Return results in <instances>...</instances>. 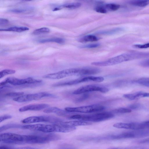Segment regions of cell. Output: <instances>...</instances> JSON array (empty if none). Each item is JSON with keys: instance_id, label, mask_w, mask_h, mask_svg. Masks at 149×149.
Returning a JSON list of instances; mask_svg holds the SVG:
<instances>
[{"instance_id": "cell-1", "label": "cell", "mask_w": 149, "mask_h": 149, "mask_svg": "<svg viewBox=\"0 0 149 149\" xmlns=\"http://www.w3.org/2000/svg\"><path fill=\"white\" fill-rule=\"evenodd\" d=\"M25 128L27 130L47 133L53 132H67L76 129V127L74 126L54 124L49 125L38 124L26 125Z\"/></svg>"}, {"instance_id": "cell-2", "label": "cell", "mask_w": 149, "mask_h": 149, "mask_svg": "<svg viewBox=\"0 0 149 149\" xmlns=\"http://www.w3.org/2000/svg\"><path fill=\"white\" fill-rule=\"evenodd\" d=\"M138 54L137 52H132L120 55L104 61L93 62L91 64L99 66L112 65L123 62L138 59Z\"/></svg>"}, {"instance_id": "cell-3", "label": "cell", "mask_w": 149, "mask_h": 149, "mask_svg": "<svg viewBox=\"0 0 149 149\" xmlns=\"http://www.w3.org/2000/svg\"><path fill=\"white\" fill-rule=\"evenodd\" d=\"M60 139L58 135L52 133L41 135H24V143L29 144H43L50 141Z\"/></svg>"}, {"instance_id": "cell-4", "label": "cell", "mask_w": 149, "mask_h": 149, "mask_svg": "<svg viewBox=\"0 0 149 149\" xmlns=\"http://www.w3.org/2000/svg\"><path fill=\"white\" fill-rule=\"evenodd\" d=\"M114 116L113 114L111 112H103L88 115H74L70 116L69 118L90 122H96L111 119Z\"/></svg>"}, {"instance_id": "cell-5", "label": "cell", "mask_w": 149, "mask_h": 149, "mask_svg": "<svg viewBox=\"0 0 149 149\" xmlns=\"http://www.w3.org/2000/svg\"><path fill=\"white\" fill-rule=\"evenodd\" d=\"M81 68H72L44 75L43 77L51 79H58L73 75L81 76Z\"/></svg>"}, {"instance_id": "cell-6", "label": "cell", "mask_w": 149, "mask_h": 149, "mask_svg": "<svg viewBox=\"0 0 149 149\" xmlns=\"http://www.w3.org/2000/svg\"><path fill=\"white\" fill-rule=\"evenodd\" d=\"M22 122L24 123L46 122L54 124H59L63 121L61 119L56 117L46 116H30L25 118Z\"/></svg>"}, {"instance_id": "cell-7", "label": "cell", "mask_w": 149, "mask_h": 149, "mask_svg": "<svg viewBox=\"0 0 149 149\" xmlns=\"http://www.w3.org/2000/svg\"><path fill=\"white\" fill-rule=\"evenodd\" d=\"M41 80L36 79L31 77L24 79H19L14 77L7 78L4 81L0 83V86H6L9 84L14 86H19L26 84H31L40 83Z\"/></svg>"}, {"instance_id": "cell-8", "label": "cell", "mask_w": 149, "mask_h": 149, "mask_svg": "<svg viewBox=\"0 0 149 149\" xmlns=\"http://www.w3.org/2000/svg\"><path fill=\"white\" fill-rule=\"evenodd\" d=\"M55 97V95L46 92H41L36 93L22 95L13 99V100L19 102H23L40 99L45 97Z\"/></svg>"}, {"instance_id": "cell-9", "label": "cell", "mask_w": 149, "mask_h": 149, "mask_svg": "<svg viewBox=\"0 0 149 149\" xmlns=\"http://www.w3.org/2000/svg\"><path fill=\"white\" fill-rule=\"evenodd\" d=\"M0 142L3 143L12 144H23L24 135L12 133H6L0 135Z\"/></svg>"}, {"instance_id": "cell-10", "label": "cell", "mask_w": 149, "mask_h": 149, "mask_svg": "<svg viewBox=\"0 0 149 149\" xmlns=\"http://www.w3.org/2000/svg\"><path fill=\"white\" fill-rule=\"evenodd\" d=\"M105 107L101 105L93 104L74 107H66V111L71 112H78L82 113H91L100 111L105 109Z\"/></svg>"}, {"instance_id": "cell-11", "label": "cell", "mask_w": 149, "mask_h": 149, "mask_svg": "<svg viewBox=\"0 0 149 149\" xmlns=\"http://www.w3.org/2000/svg\"><path fill=\"white\" fill-rule=\"evenodd\" d=\"M104 78L102 77L90 76L79 78L73 80L63 82H58L56 84L57 86H70L84 82L93 81L100 82L104 80Z\"/></svg>"}, {"instance_id": "cell-12", "label": "cell", "mask_w": 149, "mask_h": 149, "mask_svg": "<svg viewBox=\"0 0 149 149\" xmlns=\"http://www.w3.org/2000/svg\"><path fill=\"white\" fill-rule=\"evenodd\" d=\"M109 89L104 87L93 85H89L80 87L74 91L73 94L75 95L86 93L93 91H99L106 93L109 91Z\"/></svg>"}, {"instance_id": "cell-13", "label": "cell", "mask_w": 149, "mask_h": 149, "mask_svg": "<svg viewBox=\"0 0 149 149\" xmlns=\"http://www.w3.org/2000/svg\"><path fill=\"white\" fill-rule=\"evenodd\" d=\"M113 126L115 127L118 128L131 129L136 130H141L143 127L142 123H118L114 124Z\"/></svg>"}, {"instance_id": "cell-14", "label": "cell", "mask_w": 149, "mask_h": 149, "mask_svg": "<svg viewBox=\"0 0 149 149\" xmlns=\"http://www.w3.org/2000/svg\"><path fill=\"white\" fill-rule=\"evenodd\" d=\"M49 105L46 104H40L25 106L20 108L19 111L21 112L28 111H39L48 108Z\"/></svg>"}, {"instance_id": "cell-15", "label": "cell", "mask_w": 149, "mask_h": 149, "mask_svg": "<svg viewBox=\"0 0 149 149\" xmlns=\"http://www.w3.org/2000/svg\"><path fill=\"white\" fill-rule=\"evenodd\" d=\"M137 137L136 131L124 132L115 135H112L109 138L112 139H124Z\"/></svg>"}, {"instance_id": "cell-16", "label": "cell", "mask_w": 149, "mask_h": 149, "mask_svg": "<svg viewBox=\"0 0 149 149\" xmlns=\"http://www.w3.org/2000/svg\"><path fill=\"white\" fill-rule=\"evenodd\" d=\"M123 96L128 99L133 100L140 98L149 97V93L140 91L134 93L125 94Z\"/></svg>"}, {"instance_id": "cell-17", "label": "cell", "mask_w": 149, "mask_h": 149, "mask_svg": "<svg viewBox=\"0 0 149 149\" xmlns=\"http://www.w3.org/2000/svg\"><path fill=\"white\" fill-rule=\"evenodd\" d=\"M43 112L46 113H54L58 116H67L70 113L56 107L48 108L44 110Z\"/></svg>"}, {"instance_id": "cell-18", "label": "cell", "mask_w": 149, "mask_h": 149, "mask_svg": "<svg viewBox=\"0 0 149 149\" xmlns=\"http://www.w3.org/2000/svg\"><path fill=\"white\" fill-rule=\"evenodd\" d=\"M60 124L68 126H74L81 125H88L92 124L90 122L80 120L63 122L60 123Z\"/></svg>"}, {"instance_id": "cell-19", "label": "cell", "mask_w": 149, "mask_h": 149, "mask_svg": "<svg viewBox=\"0 0 149 149\" xmlns=\"http://www.w3.org/2000/svg\"><path fill=\"white\" fill-rule=\"evenodd\" d=\"M38 42L44 43L48 42H55L59 44H63L65 42V40L61 38H55L40 39L38 40Z\"/></svg>"}, {"instance_id": "cell-20", "label": "cell", "mask_w": 149, "mask_h": 149, "mask_svg": "<svg viewBox=\"0 0 149 149\" xmlns=\"http://www.w3.org/2000/svg\"><path fill=\"white\" fill-rule=\"evenodd\" d=\"M29 29V28L26 27L14 26L5 29H1L0 31L21 32L28 31Z\"/></svg>"}, {"instance_id": "cell-21", "label": "cell", "mask_w": 149, "mask_h": 149, "mask_svg": "<svg viewBox=\"0 0 149 149\" xmlns=\"http://www.w3.org/2000/svg\"><path fill=\"white\" fill-rule=\"evenodd\" d=\"M99 38L95 36L89 35L85 36L79 40V41L81 42L85 43L88 42H92L97 41Z\"/></svg>"}, {"instance_id": "cell-22", "label": "cell", "mask_w": 149, "mask_h": 149, "mask_svg": "<svg viewBox=\"0 0 149 149\" xmlns=\"http://www.w3.org/2000/svg\"><path fill=\"white\" fill-rule=\"evenodd\" d=\"M132 5L140 7H144L149 4V0H132L129 2Z\"/></svg>"}, {"instance_id": "cell-23", "label": "cell", "mask_w": 149, "mask_h": 149, "mask_svg": "<svg viewBox=\"0 0 149 149\" xmlns=\"http://www.w3.org/2000/svg\"><path fill=\"white\" fill-rule=\"evenodd\" d=\"M22 125L16 124H8L3 125L0 128V132L10 128H22Z\"/></svg>"}, {"instance_id": "cell-24", "label": "cell", "mask_w": 149, "mask_h": 149, "mask_svg": "<svg viewBox=\"0 0 149 149\" xmlns=\"http://www.w3.org/2000/svg\"><path fill=\"white\" fill-rule=\"evenodd\" d=\"M122 30V29L118 28L110 30L100 32H99L98 33L103 35H111L116 33Z\"/></svg>"}, {"instance_id": "cell-25", "label": "cell", "mask_w": 149, "mask_h": 149, "mask_svg": "<svg viewBox=\"0 0 149 149\" xmlns=\"http://www.w3.org/2000/svg\"><path fill=\"white\" fill-rule=\"evenodd\" d=\"M50 30L48 28L44 27L37 29L33 32L32 34L34 35H39L43 33H48Z\"/></svg>"}, {"instance_id": "cell-26", "label": "cell", "mask_w": 149, "mask_h": 149, "mask_svg": "<svg viewBox=\"0 0 149 149\" xmlns=\"http://www.w3.org/2000/svg\"><path fill=\"white\" fill-rule=\"evenodd\" d=\"M105 7L107 10L114 11L119 9L120 6L118 4L114 3H109L106 4Z\"/></svg>"}, {"instance_id": "cell-27", "label": "cell", "mask_w": 149, "mask_h": 149, "mask_svg": "<svg viewBox=\"0 0 149 149\" xmlns=\"http://www.w3.org/2000/svg\"><path fill=\"white\" fill-rule=\"evenodd\" d=\"M136 82L139 84L149 87V78H142L138 79Z\"/></svg>"}, {"instance_id": "cell-28", "label": "cell", "mask_w": 149, "mask_h": 149, "mask_svg": "<svg viewBox=\"0 0 149 149\" xmlns=\"http://www.w3.org/2000/svg\"><path fill=\"white\" fill-rule=\"evenodd\" d=\"M81 6V4L79 3H72L62 5V8H65L69 9H75Z\"/></svg>"}, {"instance_id": "cell-29", "label": "cell", "mask_w": 149, "mask_h": 149, "mask_svg": "<svg viewBox=\"0 0 149 149\" xmlns=\"http://www.w3.org/2000/svg\"><path fill=\"white\" fill-rule=\"evenodd\" d=\"M15 72V70L11 69H6L1 71L0 72V78L8 75L14 74Z\"/></svg>"}, {"instance_id": "cell-30", "label": "cell", "mask_w": 149, "mask_h": 149, "mask_svg": "<svg viewBox=\"0 0 149 149\" xmlns=\"http://www.w3.org/2000/svg\"><path fill=\"white\" fill-rule=\"evenodd\" d=\"M132 110L129 108H120L115 109L113 112L116 113H123L130 112Z\"/></svg>"}, {"instance_id": "cell-31", "label": "cell", "mask_w": 149, "mask_h": 149, "mask_svg": "<svg viewBox=\"0 0 149 149\" xmlns=\"http://www.w3.org/2000/svg\"><path fill=\"white\" fill-rule=\"evenodd\" d=\"M24 94V93L23 92H12L7 93L4 95L10 97H18L23 95Z\"/></svg>"}, {"instance_id": "cell-32", "label": "cell", "mask_w": 149, "mask_h": 149, "mask_svg": "<svg viewBox=\"0 0 149 149\" xmlns=\"http://www.w3.org/2000/svg\"><path fill=\"white\" fill-rule=\"evenodd\" d=\"M95 10L96 12L102 13H105L107 12V10L105 7L101 6H98L96 7Z\"/></svg>"}, {"instance_id": "cell-33", "label": "cell", "mask_w": 149, "mask_h": 149, "mask_svg": "<svg viewBox=\"0 0 149 149\" xmlns=\"http://www.w3.org/2000/svg\"><path fill=\"white\" fill-rule=\"evenodd\" d=\"M100 45L98 43H93L84 45L81 47V48H94L97 47Z\"/></svg>"}, {"instance_id": "cell-34", "label": "cell", "mask_w": 149, "mask_h": 149, "mask_svg": "<svg viewBox=\"0 0 149 149\" xmlns=\"http://www.w3.org/2000/svg\"><path fill=\"white\" fill-rule=\"evenodd\" d=\"M134 47L139 49H146L149 48V42L142 44H137L134 45Z\"/></svg>"}, {"instance_id": "cell-35", "label": "cell", "mask_w": 149, "mask_h": 149, "mask_svg": "<svg viewBox=\"0 0 149 149\" xmlns=\"http://www.w3.org/2000/svg\"><path fill=\"white\" fill-rule=\"evenodd\" d=\"M89 96L88 94L86 93L81 96L80 98L77 99L76 100V102H81L86 99H87Z\"/></svg>"}, {"instance_id": "cell-36", "label": "cell", "mask_w": 149, "mask_h": 149, "mask_svg": "<svg viewBox=\"0 0 149 149\" xmlns=\"http://www.w3.org/2000/svg\"><path fill=\"white\" fill-rule=\"evenodd\" d=\"M12 116L9 115H4L0 116V122L3 121L7 119H10L12 118Z\"/></svg>"}, {"instance_id": "cell-37", "label": "cell", "mask_w": 149, "mask_h": 149, "mask_svg": "<svg viewBox=\"0 0 149 149\" xmlns=\"http://www.w3.org/2000/svg\"><path fill=\"white\" fill-rule=\"evenodd\" d=\"M8 20L5 18H0V26H3L8 24Z\"/></svg>"}, {"instance_id": "cell-38", "label": "cell", "mask_w": 149, "mask_h": 149, "mask_svg": "<svg viewBox=\"0 0 149 149\" xmlns=\"http://www.w3.org/2000/svg\"><path fill=\"white\" fill-rule=\"evenodd\" d=\"M141 107V105L139 104H132L129 106V109H136L139 108Z\"/></svg>"}, {"instance_id": "cell-39", "label": "cell", "mask_w": 149, "mask_h": 149, "mask_svg": "<svg viewBox=\"0 0 149 149\" xmlns=\"http://www.w3.org/2000/svg\"><path fill=\"white\" fill-rule=\"evenodd\" d=\"M140 65L144 67H149V59L141 62Z\"/></svg>"}, {"instance_id": "cell-40", "label": "cell", "mask_w": 149, "mask_h": 149, "mask_svg": "<svg viewBox=\"0 0 149 149\" xmlns=\"http://www.w3.org/2000/svg\"><path fill=\"white\" fill-rule=\"evenodd\" d=\"M10 12L15 13H21L25 11L24 10L19 9H14L10 10Z\"/></svg>"}, {"instance_id": "cell-41", "label": "cell", "mask_w": 149, "mask_h": 149, "mask_svg": "<svg viewBox=\"0 0 149 149\" xmlns=\"http://www.w3.org/2000/svg\"><path fill=\"white\" fill-rule=\"evenodd\" d=\"M139 143H145L149 144V138L141 140L139 141Z\"/></svg>"}, {"instance_id": "cell-42", "label": "cell", "mask_w": 149, "mask_h": 149, "mask_svg": "<svg viewBox=\"0 0 149 149\" xmlns=\"http://www.w3.org/2000/svg\"><path fill=\"white\" fill-rule=\"evenodd\" d=\"M85 2L92 3L95 1V0H78Z\"/></svg>"}, {"instance_id": "cell-43", "label": "cell", "mask_w": 149, "mask_h": 149, "mask_svg": "<svg viewBox=\"0 0 149 149\" xmlns=\"http://www.w3.org/2000/svg\"><path fill=\"white\" fill-rule=\"evenodd\" d=\"M0 148L2 149V148H10L8 146H1L0 147Z\"/></svg>"}, {"instance_id": "cell-44", "label": "cell", "mask_w": 149, "mask_h": 149, "mask_svg": "<svg viewBox=\"0 0 149 149\" xmlns=\"http://www.w3.org/2000/svg\"><path fill=\"white\" fill-rule=\"evenodd\" d=\"M22 0L26 1H32L33 0Z\"/></svg>"}]
</instances>
